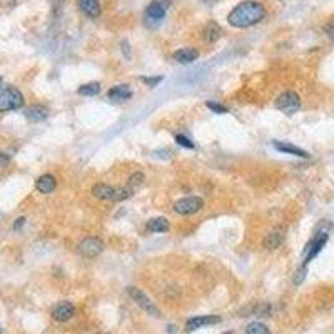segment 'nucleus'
Returning <instances> with one entry per match:
<instances>
[{
  "label": "nucleus",
  "instance_id": "nucleus-1",
  "mask_svg": "<svg viewBox=\"0 0 334 334\" xmlns=\"http://www.w3.org/2000/svg\"><path fill=\"white\" fill-rule=\"evenodd\" d=\"M264 15H266V8H264L263 3L248 0V2H242L237 7H234V10L229 13L227 20L236 29H246V27L256 25L258 22H261L264 19Z\"/></svg>",
  "mask_w": 334,
  "mask_h": 334
},
{
  "label": "nucleus",
  "instance_id": "nucleus-13",
  "mask_svg": "<svg viewBox=\"0 0 334 334\" xmlns=\"http://www.w3.org/2000/svg\"><path fill=\"white\" fill-rule=\"evenodd\" d=\"M274 149L279 150V152H284V154H291V155H297V157H303V159H308L309 154L306 152V150L296 147V145H292L289 142H279V140H274L272 142Z\"/></svg>",
  "mask_w": 334,
  "mask_h": 334
},
{
  "label": "nucleus",
  "instance_id": "nucleus-19",
  "mask_svg": "<svg viewBox=\"0 0 334 334\" xmlns=\"http://www.w3.org/2000/svg\"><path fill=\"white\" fill-rule=\"evenodd\" d=\"M147 229L150 232H166L169 231V221L166 217H154L147 222Z\"/></svg>",
  "mask_w": 334,
  "mask_h": 334
},
{
  "label": "nucleus",
  "instance_id": "nucleus-31",
  "mask_svg": "<svg viewBox=\"0 0 334 334\" xmlns=\"http://www.w3.org/2000/svg\"><path fill=\"white\" fill-rule=\"evenodd\" d=\"M99 334H109V333H99Z\"/></svg>",
  "mask_w": 334,
  "mask_h": 334
},
{
  "label": "nucleus",
  "instance_id": "nucleus-17",
  "mask_svg": "<svg viewBox=\"0 0 334 334\" xmlns=\"http://www.w3.org/2000/svg\"><path fill=\"white\" fill-rule=\"evenodd\" d=\"M49 116V111L42 105H32L25 111V117L29 119L30 122H40V121H45Z\"/></svg>",
  "mask_w": 334,
  "mask_h": 334
},
{
  "label": "nucleus",
  "instance_id": "nucleus-8",
  "mask_svg": "<svg viewBox=\"0 0 334 334\" xmlns=\"http://www.w3.org/2000/svg\"><path fill=\"white\" fill-rule=\"evenodd\" d=\"M127 292H129V296L132 297V301H134V303L139 306L140 309H144L145 313H149V314H152V316H159V314H161V313H159V309H157V306H155L152 301H150L149 297L145 296L140 289H137V287L131 286L129 289H127Z\"/></svg>",
  "mask_w": 334,
  "mask_h": 334
},
{
  "label": "nucleus",
  "instance_id": "nucleus-32",
  "mask_svg": "<svg viewBox=\"0 0 334 334\" xmlns=\"http://www.w3.org/2000/svg\"><path fill=\"white\" fill-rule=\"evenodd\" d=\"M0 334H2V328H0Z\"/></svg>",
  "mask_w": 334,
  "mask_h": 334
},
{
  "label": "nucleus",
  "instance_id": "nucleus-9",
  "mask_svg": "<svg viewBox=\"0 0 334 334\" xmlns=\"http://www.w3.org/2000/svg\"><path fill=\"white\" fill-rule=\"evenodd\" d=\"M171 7V2L169 0H152L147 7V20H154V22H161L166 15L167 8Z\"/></svg>",
  "mask_w": 334,
  "mask_h": 334
},
{
  "label": "nucleus",
  "instance_id": "nucleus-14",
  "mask_svg": "<svg viewBox=\"0 0 334 334\" xmlns=\"http://www.w3.org/2000/svg\"><path fill=\"white\" fill-rule=\"evenodd\" d=\"M174 59L179 64H192L199 59V52L196 49L184 47V49H179L177 52H174Z\"/></svg>",
  "mask_w": 334,
  "mask_h": 334
},
{
  "label": "nucleus",
  "instance_id": "nucleus-28",
  "mask_svg": "<svg viewBox=\"0 0 334 334\" xmlns=\"http://www.w3.org/2000/svg\"><path fill=\"white\" fill-rule=\"evenodd\" d=\"M324 30H326L328 37L331 39V40H334V22H331V24H328L326 27H324Z\"/></svg>",
  "mask_w": 334,
  "mask_h": 334
},
{
  "label": "nucleus",
  "instance_id": "nucleus-11",
  "mask_svg": "<svg viewBox=\"0 0 334 334\" xmlns=\"http://www.w3.org/2000/svg\"><path fill=\"white\" fill-rule=\"evenodd\" d=\"M74 314H75L74 304L67 303V301H64V303H59L56 308L52 309V318L56 319V321H59V323L68 321V319H70Z\"/></svg>",
  "mask_w": 334,
  "mask_h": 334
},
{
  "label": "nucleus",
  "instance_id": "nucleus-5",
  "mask_svg": "<svg viewBox=\"0 0 334 334\" xmlns=\"http://www.w3.org/2000/svg\"><path fill=\"white\" fill-rule=\"evenodd\" d=\"M276 107L281 112H284L286 116H292L294 112L299 111L301 99L296 92H291L289 90V92H284V94L279 95L277 100H276Z\"/></svg>",
  "mask_w": 334,
  "mask_h": 334
},
{
  "label": "nucleus",
  "instance_id": "nucleus-20",
  "mask_svg": "<svg viewBox=\"0 0 334 334\" xmlns=\"http://www.w3.org/2000/svg\"><path fill=\"white\" fill-rule=\"evenodd\" d=\"M282 241H284V237H282L281 232H272V234H267L266 237H264L263 241V246L266 249H277L279 246L282 244Z\"/></svg>",
  "mask_w": 334,
  "mask_h": 334
},
{
  "label": "nucleus",
  "instance_id": "nucleus-15",
  "mask_svg": "<svg viewBox=\"0 0 334 334\" xmlns=\"http://www.w3.org/2000/svg\"><path fill=\"white\" fill-rule=\"evenodd\" d=\"M80 10L90 19H97L100 15V3L99 0H79Z\"/></svg>",
  "mask_w": 334,
  "mask_h": 334
},
{
  "label": "nucleus",
  "instance_id": "nucleus-25",
  "mask_svg": "<svg viewBox=\"0 0 334 334\" xmlns=\"http://www.w3.org/2000/svg\"><path fill=\"white\" fill-rule=\"evenodd\" d=\"M207 107H209L212 112H216V114H227V109L224 107V105H221V104H216V102H207Z\"/></svg>",
  "mask_w": 334,
  "mask_h": 334
},
{
  "label": "nucleus",
  "instance_id": "nucleus-16",
  "mask_svg": "<svg viewBox=\"0 0 334 334\" xmlns=\"http://www.w3.org/2000/svg\"><path fill=\"white\" fill-rule=\"evenodd\" d=\"M37 191L42 192V194H50V192H54V189L57 187V181L54 176H50V174H44V176H40L37 179Z\"/></svg>",
  "mask_w": 334,
  "mask_h": 334
},
{
  "label": "nucleus",
  "instance_id": "nucleus-12",
  "mask_svg": "<svg viewBox=\"0 0 334 334\" xmlns=\"http://www.w3.org/2000/svg\"><path fill=\"white\" fill-rule=\"evenodd\" d=\"M107 97L112 102H124L132 97V90L129 89V85H116L107 92Z\"/></svg>",
  "mask_w": 334,
  "mask_h": 334
},
{
  "label": "nucleus",
  "instance_id": "nucleus-33",
  "mask_svg": "<svg viewBox=\"0 0 334 334\" xmlns=\"http://www.w3.org/2000/svg\"><path fill=\"white\" fill-rule=\"evenodd\" d=\"M0 84H2V79H0Z\"/></svg>",
  "mask_w": 334,
  "mask_h": 334
},
{
  "label": "nucleus",
  "instance_id": "nucleus-29",
  "mask_svg": "<svg viewBox=\"0 0 334 334\" xmlns=\"http://www.w3.org/2000/svg\"><path fill=\"white\" fill-rule=\"evenodd\" d=\"M8 162H10V157H8L7 154H2V152H0V167H2V166H7Z\"/></svg>",
  "mask_w": 334,
  "mask_h": 334
},
{
  "label": "nucleus",
  "instance_id": "nucleus-23",
  "mask_svg": "<svg viewBox=\"0 0 334 334\" xmlns=\"http://www.w3.org/2000/svg\"><path fill=\"white\" fill-rule=\"evenodd\" d=\"M144 181H145L144 174L142 172H135V174H132V176H131L129 182H127V187H129L131 191H135L137 187H140L144 184Z\"/></svg>",
  "mask_w": 334,
  "mask_h": 334
},
{
  "label": "nucleus",
  "instance_id": "nucleus-18",
  "mask_svg": "<svg viewBox=\"0 0 334 334\" xmlns=\"http://www.w3.org/2000/svg\"><path fill=\"white\" fill-rule=\"evenodd\" d=\"M221 34H222L221 25L216 24V22H209L202 32V39L205 42H216V40L221 37Z\"/></svg>",
  "mask_w": 334,
  "mask_h": 334
},
{
  "label": "nucleus",
  "instance_id": "nucleus-30",
  "mask_svg": "<svg viewBox=\"0 0 334 334\" xmlns=\"http://www.w3.org/2000/svg\"><path fill=\"white\" fill-rule=\"evenodd\" d=\"M24 222H25V219L24 217H20V219H17V222L13 224V229H20L22 226H24Z\"/></svg>",
  "mask_w": 334,
  "mask_h": 334
},
{
  "label": "nucleus",
  "instance_id": "nucleus-26",
  "mask_svg": "<svg viewBox=\"0 0 334 334\" xmlns=\"http://www.w3.org/2000/svg\"><path fill=\"white\" fill-rule=\"evenodd\" d=\"M304 277H306V266H303L299 269V271L296 272V277H294V282L296 284H301V282L304 281Z\"/></svg>",
  "mask_w": 334,
  "mask_h": 334
},
{
  "label": "nucleus",
  "instance_id": "nucleus-2",
  "mask_svg": "<svg viewBox=\"0 0 334 334\" xmlns=\"http://www.w3.org/2000/svg\"><path fill=\"white\" fill-rule=\"evenodd\" d=\"M134 194L129 187H114L109 184H95L92 187V196L100 200H111V202H121V200L129 199Z\"/></svg>",
  "mask_w": 334,
  "mask_h": 334
},
{
  "label": "nucleus",
  "instance_id": "nucleus-24",
  "mask_svg": "<svg viewBox=\"0 0 334 334\" xmlns=\"http://www.w3.org/2000/svg\"><path fill=\"white\" fill-rule=\"evenodd\" d=\"M176 142L179 145H182V147H186V149H194V144H192L186 135H181V134L176 135Z\"/></svg>",
  "mask_w": 334,
  "mask_h": 334
},
{
  "label": "nucleus",
  "instance_id": "nucleus-3",
  "mask_svg": "<svg viewBox=\"0 0 334 334\" xmlns=\"http://www.w3.org/2000/svg\"><path fill=\"white\" fill-rule=\"evenodd\" d=\"M328 239H329V229H324V222H323L321 226L318 227V231H316V236L313 237V239H311L309 244L306 246L303 266L308 267V264H309L311 261H313L319 253H321V249L324 248V246H326Z\"/></svg>",
  "mask_w": 334,
  "mask_h": 334
},
{
  "label": "nucleus",
  "instance_id": "nucleus-22",
  "mask_svg": "<svg viewBox=\"0 0 334 334\" xmlns=\"http://www.w3.org/2000/svg\"><path fill=\"white\" fill-rule=\"evenodd\" d=\"M246 334H271V331H269V328L266 326L264 323H251L248 329H246Z\"/></svg>",
  "mask_w": 334,
  "mask_h": 334
},
{
  "label": "nucleus",
  "instance_id": "nucleus-10",
  "mask_svg": "<svg viewBox=\"0 0 334 334\" xmlns=\"http://www.w3.org/2000/svg\"><path fill=\"white\" fill-rule=\"evenodd\" d=\"M219 323H221L219 316H196V318H191L189 321L186 323V329L187 331H196V329L212 326V324H219Z\"/></svg>",
  "mask_w": 334,
  "mask_h": 334
},
{
  "label": "nucleus",
  "instance_id": "nucleus-27",
  "mask_svg": "<svg viewBox=\"0 0 334 334\" xmlns=\"http://www.w3.org/2000/svg\"><path fill=\"white\" fill-rule=\"evenodd\" d=\"M142 80H144L147 85H150V87H155V85L159 84V82L162 80V77H144Z\"/></svg>",
  "mask_w": 334,
  "mask_h": 334
},
{
  "label": "nucleus",
  "instance_id": "nucleus-6",
  "mask_svg": "<svg viewBox=\"0 0 334 334\" xmlns=\"http://www.w3.org/2000/svg\"><path fill=\"white\" fill-rule=\"evenodd\" d=\"M204 200L200 198H196V196H191V198H184L181 200H177L174 204V212L181 214V216H191V214H196L202 209Z\"/></svg>",
  "mask_w": 334,
  "mask_h": 334
},
{
  "label": "nucleus",
  "instance_id": "nucleus-4",
  "mask_svg": "<svg viewBox=\"0 0 334 334\" xmlns=\"http://www.w3.org/2000/svg\"><path fill=\"white\" fill-rule=\"evenodd\" d=\"M24 105V95L12 85H0V111H15Z\"/></svg>",
  "mask_w": 334,
  "mask_h": 334
},
{
  "label": "nucleus",
  "instance_id": "nucleus-21",
  "mask_svg": "<svg viewBox=\"0 0 334 334\" xmlns=\"http://www.w3.org/2000/svg\"><path fill=\"white\" fill-rule=\"evenodd\" d=\"M100 92V84L99 82H89V84H84L79 87V94L87 95V97H92V95H97Z\"/></svg>",
  "mask_w": 334,
  "mask_h": 334
},
{
  "label": "nucleus",
  "instance_id": "nucleus-7",
  "mask_svg": "<svg viewBox=\"0 0 334 334\" xmlns=\"http://www.w3.org/2000/svg\"><path fill=\"white\" fill-rule=\"evenodd\" d=\"M104 242L99 239V237H87V239L80 241L79 242V248H77V251H79L80 256H84V258H97V256L104 251Z\"/></svg>",
  "mask_w": 334,
  "mask_h": 334
}]
</instances>
